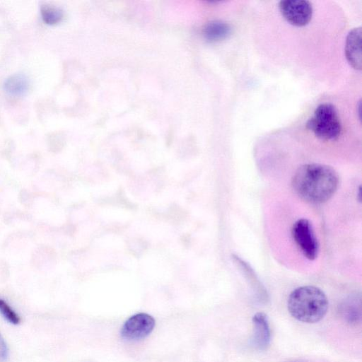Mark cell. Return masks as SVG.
<instances>
[{"mask_svg": "<svg viewBox=\"0 0 362 362\" xmlns=\"http://www.w3.org/2000/svg\"><path fill=\"white\" fill-rule=\"evenodd\" d=\"M339 184L337 172L330 166L308 163L299 167L292 178L295 192L303 200L320 204L329 199Z\"/></svg>", "mask_w": 362, "mask_h": 362, "instance_id": "cell-1", "label": "cell"}, {"mask_svg": "<svg viewBox=\"0 0 362 362\" xmlns=\"http://www.w3.org/2000/svg\"><path fill=\"white\" fill-rule=\"evenodd\" d=\"M328 305L325 293L314 286H303L294 289L287 301L290 314L295 319L306 323L320 321L327 312Z\"/></svg>", "mask_w": 362, "mask_h": 362, "instance_id": "cell-2", "label": "cell"}, {"mask_svg": "<svg viewBox=\"0 0 362 362\" xmlns=\"http://www.w3.org/2000/svg\"><path fill=\"white\" fill-rule=\"evenodd\" d=\"M306 127L317 138L335 140L341 134V124L336 107L330 103L319 105L306 123Z\"/></svg>", "mask_w": 362, "mask_h": 362, "instance_id": "cell-3", "label": "cell"}, {"mask_svg": "<svg viewBox=\"0 0 362 362\" xmlns=\"http://www.w3.org/2000/svg\"><path fill=\"white\" fill-rule=\"evenodd\" d=\"M293 238L304 257L314 260L318 255L319 244L311 223L305 218L297 220L292 227Z\"/></svg>", "mask_w": 362, "mask_h": 362, "instance_id": "cell-4", "label": "cell"}, {"mask_svg": "<svg viewBox=\"0 0 362 362\" xmlns=\"http://www.w3.org/2000/svg\"><path fill=\"white\" fill-rule=\"evenodd\" d=\"M279 8L284 19L290 24L303 27L312 19V4L305 0H284L279 3Z\"/></svg>", "mask_w": 362, "mask_h": 362, "instance_id": "cell-5", "label": "cell"}, {"mask_svg": "<svg viewBox=\"0 0 362 362\" xmlns=\"http://www.w3.org/2000/svg\"><path fill=\"white\" fill-rule=\"evenodd\" d=\"M154 318L144 313L131 316L123 325L121 335L129 340L141 339L149 335L155 327Z\"/></svg>", "mask_w": 362, "mask_h": 362, "instance_id": "cell-6", "label": "cell"}, {"mask_svg": "<svg viewBox=\"0 0 362 362\" xmlns=\"http://www.w3.org/2000/svg\"><path fill=\"white\" fill-rule=\"evenodd\" d=\"M252 324L253 345L259 350H265L271 340V332L267 315L261 312L257 313L252 317Z\"/></svg>", "mask_w": 362, "mask_h": 362, "instance_id": "cell-7", "label": "cell"}, {"mask_svg": "<svg viewBox=\"0 0 362 362\" xmlns=\"http://www.w3.org/2000/svg\"><path fill=\"white\" fill-rule=\"evenodd\" d=\"M345 54L350 65L355 69H361V28L349 31L345 45Z\"/></svg>", "mask_w": 362, "mask_h": 362, "instance_id": "cell-8", "label": "cell"}, {"mask_svg": "<svg viewBox=\"0 0 362 362\" xmlns=\"http://www.w3.org/2000/svg\"><path fill=\"white\" fill-rule=\"evenodd\" d=\"M30 86L28 78L23 74H14L8 76L4 83V89L9 95L21 96L25 95Z\"/></svg>", "mask_w": 362, "mask_h": 362, "instance_id": "cell-9", "label": "cell"}, {"mask_svg": "<svg viewBox=\"0 0 362 362\" xmlns=\"http://www.w3.org/2000/svg\"><path fill=\"white\" fill-rule=\"evenodd\" d=\"M231 33L230 25L222 21H213L204 28V37L210 42H216L226 38Z\"/></svg>", "mask_w": 362, "mask_h": 362, "instance_id": "cell-10", "label": "cell"}, {"mask_svg": "<svg viewBox=\"0 0 362 362\" xmlns=\"http://www.w3.org/2000/svg\"><path fill=\"white\" fill-rule=\"evenodd\" d=\"M232 259L234 264L239 268L243 274H244V276L247 279H248L249 283L252 285L253 289L257 293V295L262 298H267V292L250 264L235 255H233Z\"/></svg>", "mask_w": 362, "mask_h": 362, "instance_id": "cell-11", "label": "cell"}, {"mask_svg": "<svg viewBox=\"0 0 362 362\" xmlns=\"http://www.w3.org/2000/svg\"><path fill=\"white\" fill-rule=\"evenodd\" d=\"M40 15L43 22L49 25L59 23L63 18V12L61 9L47 4L41 6Z\"/></svg>", "mask_w": 362, "mask_h": 362, "instance_id": "cell-12", "label": "cell"}, {"mask_svg": "<svg viewBox=\"0 0 362 362\" xmlns=\"http://www.w3.org/2000/svg\"><path fill=\"white\" fill-rule=\"evenodd\" d=\"M342 315L349 323H356L361 320V302L357 303L355 299L348 300L342 305Z\"/></svg>", "mask_w": 362, "mask_h": 362, "instance_id": "cell-13", "label": "cell"}, {"mask_svg": "<svg viewBox=\"0 0 362 362\" xmlns=\"http://www.w3.org/2000/svg\"><path fill=\"white\" fill-rule=\"evenodd\" d=\"M0 313L9 323L18 325L21 317L18 314L4 299L0 298Z\"/></svg>", "mask_w": 362, "mask_h": 362, "instance_id": "cell-14", "label": "cell"}, {"mask_svg": "<svg viewBox=\"0 0 362 362\" xmlns=\"http://www.w3.org/2000/svg\"><path fill=\"white\" fill-rule=\"evenodd\" d=\"M8 357V348L6 341L0 333V362H4Z\"/></svg>", "mask_w": 362, "mask_h": 362, "instance_id": "cell-15", "label": "cell"}]
</instances>
